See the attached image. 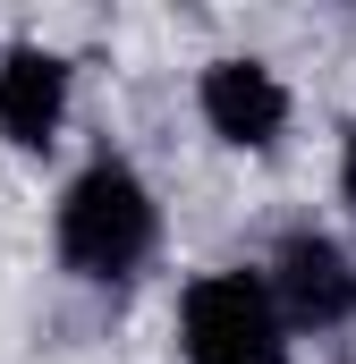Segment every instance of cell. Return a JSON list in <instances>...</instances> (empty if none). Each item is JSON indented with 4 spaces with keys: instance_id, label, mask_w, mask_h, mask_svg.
<instances>
[{
    "instance_id": "3957f363",
    "label": "cell",
    "mask_w": 356,
    "mask_h": 364,
    "mask_svg": "<svg viewBox=\"0 0 356 364\" xmlns=\"http://www.w3.org/2000/svg\"><path fill=\"white\" fill-rule=\"evenodd\" d=\"M255 272H263V296H271V314H280L288 339H340V331H356V255H348V237L297 220V229L271 237V255Z\"/></svg>"
},
{
    "instance_id": "5b68a950",
    "label": "cell",
    "mask_w": 356,
    "mask_h": 364,
    "mask_svg": "<svg viewBox=\"0 0 356 364\" xmlns=\"http://www.w3.org/2000/svg\"><path fill=\"white\" fill-rule=\"evenodd\" d=\"M77 110V60L51 43H9L0 51V144L9 153H51Z\"/></svg>"
},
{
    "instance_id": "52a82bcc",
    "label": "cell",
    "mask_w": 356,
    "mask_h": 364,
    "mask_svg": "<svg viewBox=\"0 0 356 364\" xmlns=\"http://www.w3.org/2000/svg\"><path fill=\"white\" fill-rule=\"evenodd\" d=\"M331 364H356V356H331Z\"/></svg>"
},
{
    "instance_id": "8992f818",
    "label": "cell",
    "mask_w": 356,
    "mask_h": 364,
    "mask_svg": "<svg viewBox=\"0 0 356 364\" xmlns=\"http://www.w3.org/2000/svg\"><path fill=\"white\" fill-rule=\"evenodd\" d=\"M340 212H348V255H356V127H340Z\"/></svg>"
},
{
    "instance_id": "7a4b0ae2",
    "label": "cell",
    "mask_w": 356,
    "mask_h": 364,
    "mask_svg": "<svg viewBox=\"0 0 356 364\" xmlns=\"http://www.w3.org/2000/svg\"><path fill=\"white\" fill-rule=\"evenodd\" d=\"M288 331L263 296V272L221 263L178 288V356L187 364H288Z\"/></svg>"
},
{
    "instance_id": "6da1fadb",
    "label": "cell",
    "mask_w": 356,
    "mask_h": 364,
    "mask_svg": "<svg viewBox=\"0 0 356 364\" xmlns=\"http://www.w3.org/2000/svg\"><path fill=\"white\" fill-rule=\"evenodd\" d=\"M51 263L77 288H136L162 263V195L127 153H85L51 203Z\"/></svg>"
},
{
    "instance_id": "277c9868",
    "label": "cell",
    "mask_w": 356,
    "mask_h": 364,
    "mask_svg": "<svg viewBox=\"0 0 356 364\" xmlns=\"http://www.w3.org/2000/svg\"><path fill=\"white\" fill-rule=\"evenodd\" d=\"M195 119H204V136L221 153H280V136L297 119V93H288V77L271 60L221 51V60L195 68Z\"/></svg>"
}]
</instances>
